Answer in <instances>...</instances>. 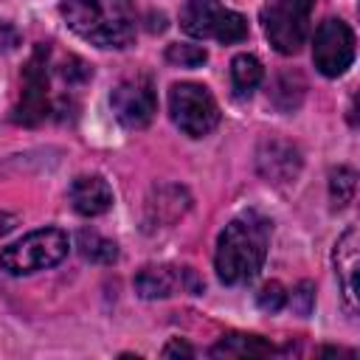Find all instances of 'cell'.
<instances>
[{"label":"cell","mask_w":360,"mask_h":360,"mask_svg":"<svg viewBox=\"0 0 360 360\" xmlns=\"http://www.w3.org/2000/svg\"><path fill=\"white\" fill-rule=\"evenodd\" d=\"M267 245H270V222L262 214L248 211L231 219L219 233L214 253V267L219 281L228 287L253 281L267 259Z\"/></svg>","instance_id":"cell-1"},{"label":"cell","mask_w":360,"mask_h":360,"mask_svg":"<svg viewBox=\"0 0 360 360\" xmlns=\"http://www.w3.org/2000/svg\"><path fill=\"white\" fill-rule=\"evenodd\" d=\"M59 11L76 37L98 48H127L138 31L132 0H62Z\"/></svg>","instance_id":"cell-2"},{"label":"cell","mask_w":360,"mask_h":360,"mask_svg":"<svg viewBox=\"0 0 360 360\" xmlns=\"http://www.w3.org/2000/svg\"><path fill=\"white\" fill-rule=\"evenodd\" d=\"M68 256V233L59 228H39L22 236L20 242L0 250V267L8 276H28L48 270Z\"/></svg>","instance_id":"cell-3"},{"label":"cell","mask_w":360,"mask_h":360,"mask_svg":"<svg viewBox=\"0 0 360 360\" xmlns=\"http://www.w3.org/2000/svg\"><path fill=\"white\" fill-rule=\"evenodd\" d=\"M180 28L194 39H217L222 45L248 37V20L239 11L225 8L219 0H186L180 8Z\"/></svg>","instance_id":"cell-4"},{"label":"cell","mask_w":360,"mask_h":360,"mask_svg":"<svg viewBox=\"0 0 360 360\" xmlns=\"http://www.w3.org/2000/svg\"><path fill=\"white\" fill-rule=\"evenodd\" d=\"M169 115L188 138H202L219 124V107L205 84L177 82L169 90Z\"/></svg>","instance_id":"cell-5"},{"label":"cell","mask_w":360,"mask_h":360,"mask_svg":"<svg viewBox=\"0 0 360 360\" xmlns=\"http://www.w3.org/2000/svg\"><path fill=\"white\" fill-rule=\"evenodd\" d=\"M309 17H312V0H273L262 11L264 37L278 53L284 56L298 53L309 34Z\"/></svg>","instance_id":"cell-6"},{"label":"cell","mask_w":360,"mask_h":360,"mask_svg":"<svg viewBox=\"0 0 360 360\" xmlns=\"http://www.w3.org/2000/svg\"><path fill=\"white\" fill-rule=\"evenodd\" d=\"M312 62L326 79L343 76L354 62V34L343 20H323L312 39Z\"/></svg>","instance_id":"cell-7"},{"label":"cell","mask_w":360,"mask_h":360,"mask_svg":"<svg viewBox=\"0 0 360 360\" xmlns=\"http://www.w3.org/2000/svg\"><path fill=\"white\" fill-rule=\"evenodd\" d=\"M48 110V48L37 45L22 68V93L14 107V121L22 127H37L45 121Z\"/></svg>","instance_id":"cell-8"},{"label":"cell","mask_w":360,"mask_h":360,"mask_svg":"<svg viewBox=\"0 0 360 360\" xmlns=\"http://www.w3.org/2000/svg\"><path fill=\"white\" fill-rule=\"evenodd\" d=\"M110 107L127 129H143L158 112V93L146 76H129L112 87Z\"/></svg>","instance_id":"cell-9"},{"label":"cell","mask_w":360,"mask_h":360,"mask_svg":"<svg viewBox=\"0 0 360 360\" xmlns=\"http://www.w3.org/2000/svg\"><path fill=\"white\" fill-rule=\"evenodd\" d=\"M188 290V292H202V281L191 267H143L135 276V290L141 298H169L174 290Z\"/></svg>","instance_id":"cell-10"},{"label":"cell","mask_w":360,"mask_h":360,"mask_svg":"<svg viewBox=\"0 0 360 360\" xmlns=\"http://www.w3.org/2000/svg\"><path fill=\"white\" fill-rule=\"evenodd\" d=\"M256 166H259V174L267 183L284 186V183H292L298 177V172H301V152L290 141L270 138V141H264L259 146Z\"/></svg>","instance_id":"cell-11"},{"label":"cell","mask_w":360,"mask_h":360,"mask_svg":"<svg viewBox=\"0 0 360 360\" xmlns=\"http://www.w3.org/2000/svg\"><path fill=\"white\" fill-rule=\"evenodd\" d=\"M360 239L357 228H349L335 242V276L340 284V298L349 309V315H357V264H360Z\"/></svg>","instance_id":"cell-12"},{"label":"cell","mask_w":360,"mask_h":360,"mask_svg":"<svg viewBox=\"0 0 360 360\" xmlns=\"http://www.w3.org/2000/svg\"><path fill=\"white\" fill-rule=\"evenodd\" d=\"M68 197H70L73 211L82 214V217H98V214L110 211V205H112V188L98 174H82V177H76L70 183Z\"/></svg>","instance_id":"cell-13"},{"label":"cell","mask_w":360,"mask_h":360,"mask_svg":"<svg viewBox=\"0 0 360 360\" xmlns=\"http://www.w3.org/2000/svg\"><path fill=\"white\" fill-rule=\"evenodd\" d=\"M276 349L262 340L259 335H225L214 349H211V357H267L273 354Z\"/></svg>","instance_id":"cell-14"},{"label":"cell","mask_w":360,"mask_h":360,"mask_svg":"<svg viewBox=\"0 0 360 360\" xmlns=\"http://www.w3.org/2000/svg\"><path fill=\"white\" fill-rule=\"evenodd\" d=\"M262 79H264V68H262V62L256 56H250V53L233 56V62H231V84H233V93L239 98L250 96L262 84Z\"/></svg>","instance_id":"cell-15"},{"label":"cell","mask_w":360,"mask_h":360,"mask_svg":"<svg viewBox=\"0 0 360 360\" xmlns=\"http://www.w3.org/2000/svg\"><path fill=\"white\" fill-rule=\"evenodd\" d=\"M76 248L79 253L87 259V262H96V264H112L118 259V245L107 236H101L98 231H79L76 236Z\"/></svg>","instance_id":"cell-16"},{"label":"cell","mask_w":360,"mask_h":360,"mask_svg":"<svg viewBox=\"0 0 360 360\" xmlns=\"http://www.w3.org/2000/svg\"><path fill=\"white\" fill-rule=\"evenodd\" d=\"M354 186H357V174L349 166H338L329 172V197L335 208H343L352 202L354 197Z\"/></svg>","instance_id":"cell-17"},{"label":"cell","mask_w":360,"mask_h":360,"mask_svg":"<svg viewBox=\"0 0 360 360\" xmlns=\"http://www.w3.org/2000/svg\"><path fill=\"white\" fill-rule=\"evenodd\" d=\"M281 96H287V98L281 101V110H284V112L295 110V107L301 104V98H304V82H301V76H290V73H281V76L276 79L273 90H270V98H273V104H276Z\"/></svg>","instance_id":"cell-18"},{"label":"cell","mask_w":360,"mask_h":360,"mask_svg":"<svg viewBox=\"0 0 360 360\" xmlns=\"http://www.w3.org/2000/svg\"><path fill=\"white\" fill-rule=\"evenodd\" d=\"M166 62L177 65V68H200L208 62L205 48L200 45H188V42H174L166 48Z\"/></svg>","instance_id":"cell-19"},{"label":"cell","mask_w":360,"mask_h":360,"mask_svg":"<svg viewBox=\"0 0 360 360\" xmlns=\"http://www.w3.org/2000/svg\"><path fill=\"white\" fill-rule=\"evenodd\" d=\"M256 304L264 309V312H278L284 304H287V290L278 284V281H267L259 292H256Z\"/></svg>","instance_id":"cell-20"},{"label":"cell","mask_w":360,"mask_h":360,"mask_svg":"<svg viewBox=\"0 0 360 360\" xmlns=\"http://www.w3.org/2000/svg\"><path fill=\"white\" fill-rule=\"evenodd\" d=\"M287 301L292 304V309H295L298 315H309L312 307H315V284H312V281H301V284L292 290V295H287Z\"/></svg>","instance_id":"cell-21"},{"label":"cell","mask_w":360,"mask_h":360,"mask_svg":"<svg viewBox=\"0 0 360 360\" xmlns=\"http://www.w3.org/2000/svg\"><path fill=\"white\" fill-rule=\"evenodd\" d=\"M20 45V31L8 22V20H0V53H8Z\"/></svg>","instance_id":"cell-22"},{"label":"cell","mask_w":360,"mask_h":360,"mask_svg":"<svg viewBox=\"0 0 360 360\" xmlns=\"http://www.w3.org/2000/svg\"><path fill=\"white\" fill-rule=\"evenodd\" d=\"M191 354H194V349L188 343H183V340H172L163 349V357H191Z\"/></svg>","instance_id":"cell-23"},{"label":"cell","mask_w":360,"mask_h":360,"mask_svg":"<svg viewBox=\"0 0 360 360\" xmlns=\"http://www.w3.org/2000/svg\"><path fill=\"white\" fill-rule=\"evenodd\" d=\"M17 225V217L14 214H6V211H0V236H6L11 228Z\"/></svg>","instance_id":"cell-24"}]
</instances>
